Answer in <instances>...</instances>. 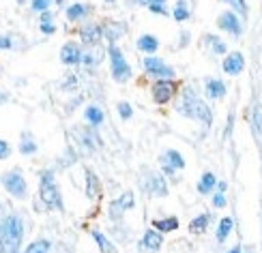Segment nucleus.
<instances>
[{
	"label": "nucleus",
	"instance_id": "ddd939ff",
	"mask_svg": "<svg viewBox=\"0 0 262 253\" xmlns=\"http://www.w3.org/2000/svg\"><path fill=\"white\" fill-rule=\"evenodd\" d=\"M60 60H62V64H78L82 60V50L78 43H73V41L64 43L60 50Z\"/></svg>",
	"mask_w": 262,
	"mask_h": 253
},
{
	"label": "nucleus",
	"instance_id": "aec40b11",
	"mask_svg": "<svg viewBox=\"0 0 262 253\" xmlns=\"http://www.w3.org/2000/svg\"><path fill=\"white\" fill-rule=\"evenodd\" d=\"M84 118L89 120L93 127H99V125L103 123V118H105V116H103V109H101L99 105H89V107L84 109Z\"/></svg>",
	"mask_w": 262,
	"mask_h": 253
},
{
	"label": "nucleus",
	"instance_id": "a878e982",
	"mask_svg": "<svg viewBox=\"0 0 262 253\" xmlns=\"http://www.w3.org/2000/svg\"><path fill=\"white\" fill-rule=\"evenodd\" d=\"M52 17H54L52 11H43L41 13V32H46V35H54L56 32V26L52 24Z\"/></svg>",
	"mask_w": 262,
	"mask_h": 253
},
{
	"label": "nucleus",
	"instance_id": "c03bdc74",
	"mask_svg": "<svg viewBox=\"0 0 262 253\" xmlns=\"http://www.w3.org/2000/svg\"><path fill=\"white\" fill-rule=\"evenodd\" d=\"M138 5H148V0H136Z\"/></svg>",
	"mask_w": 262,
	"mask_h": 253
},
{
	"label": "nucleus",
	"instance_id": "473e14b6",
	"mask_svg": "<svg viewBox=\"0 0 262 253\" xmlns=\"http://www.w3.org/2000/svg\"><path fill=\"white\" fill-rule=\"evenodd\" d=\"M226 3L230 5L238 15H243V17L247 15V3H245V0H226Z\"/></svg>",
	"mask_w": 262,
	"mask_h": 253
},
{
	"label": "nucleus",
	"instance_id": "1a4fd4ad",
	"mask_svg": "<svg viewBox=\"0 0 262 253\" xmlns=\"http://www.w3.org/2000/svg\"><path fill=\"white\" fill-rule=\"evenodd\" d=\"M217 26L226 32H230L234 37H238L243 32V24H241V19L234 15V11H224V13L217 17Z\"/></svg>",
	"mask_w": 262,
	"mask_h": 253
},
{
	"label": "nucleus",
	"instance_id": "b1692460",
	"mask_svg": "<svg viewBox=\"0 0 262 253\" xmlns=\"http://www.w3.org/2000/svg\"><path fill=\"white\" fill-rule=\"evenodd\" d=\"M232 225H234V221H232L230 217H224L222 221H220V227H217V240H220V243H224V240L230 236Z\"/></svg>",
	"mask_w": 262,
	"mask_h": 253
},
{
	"label": "nucleus",
	"instance_id": "f257e3e1",
	"mask_svg": "<svg viewBox=\"0 0 262 253\" xmlns=\"http://www.w3.org/2000/svg\"><path fill=\"white\" fill-rule=\"evenodd\" d=\"M179 114L181 116H187V118H193V120H200L204 127H209L213 123L211 107L206 105L193 90H185L183 93V99H181V103H179Z\"/></svg>",
	"mask_w": 262,
	"mask_h": 253
},
{
	"label": "nucleus",
	"instance_id": "37998d69",
	"mask_svg": "<svg viewBox=\"0 0 262 253\" xmlns=\"http://www.w3.org/2000/svg\"><path fill=\"white\" fill-rule=\"evenodd\" d=\"M228 253H241V247H232V249L228 251Z\"/></svg>",
	"mask_w": 262,
	"mask_h": 253
},
{
	"label": "nucleus",
	"instance_id": "de8ad7c7",
	"mask_svg": "<svg viewBox=\"0 0 262 253\" xmlns=\"http://www.w3.org/2000/svg\"><path fill=\"white\" fill-rule=\"evenodd\" d=\"M17 3H24V0H17Z\"/></svg>",
	"mask_w": 262,
	"mask_h": 253
},
{
	"label": "nucleus",
	"instance_id": "4be33fe9",
	"mask_svg": "<svg viewBox=\"0 0 262 253\" xmlns=\"http://www.w3.org/2000/svg\"><path fill=\"white\" fill-rule=\"evenodd\" d=\"M89 11H91V7H89V5L75 3V5H71V7L67 9V17H69L71 21H80L82 17L89 15Z\"/></svg>",
	"mask_w": 262,
	"mask_h": 253
},
{
	"label": "nucleus",
	"instance_id": "f03ea898",
	"mask_svg": "<svg viewBox=\"0 0 262 253\" xmlns=\"http://www.w3.org/2000/svg\"><path fill=\"white\" fill-rule=\"evenodd\" d=\"M24 236V223L17 215H9L0 225V253H17Z\"/></svg>",
	"mask_w": 262,
	"mask_h": 253
},
{
	"label": "nucleus",
	"instance_id": "dca6fc26",
	"mask_svg": "<svg viewBox=\"0 0 262 253\" xmlns=\"http://www.w3.org/2000/svg\"><path fill=\"white\" fill-rule=\"evenodd\" d=\"M206 95H209L211 99H222L226 95V84L222 80H215V78H209L206 80Z\"/></svg>",
	"mask_w": 262,
	"mask_h": 253
},
{
	"label": "nucleus",
	"instance_id": "393cba45",
	"mask_svg": "<svg viewBox=\"0 0 262 253\" xmlns=\"http://www.w3.org/2000/svg\"><path fill=\"white\" fill-rule=\"evenodd\" d=\"M206 225H209V215L202 213L200 217L191 219V223H189V232H191V234H202L204 229H206Z\"/></svg>",
	"mask_w": 262,
	"mask_h": 253
},
{
	"label": "nucleus",
	"instance_id": "2f4dec72",
	"mask_svg": "<svg viewBox=\"0 0 262 253\" xmlns=\"http://www.w3.org/2000/svg\"><path fill=\"white\" fill-rule=\"evenodd\" d=\"M206 41H211V48L215 54H226V43L222 39H217L213 35H206Z\"/></svg>",
	"mask_w": 262,
	"mask_h": 253
},
{
	"label": "nucleus",
	"instance_id": "7c9ffc66",
	"mask_svg": "<svg viewBox=\"0 0 262 253\" xmlns=\"http://www.w3.org/2000/svg\"><path fill=\"white\" fill-rule=\"evenodd\" d=\"M19 152L21 155H32V152H37V144L28 135H24V140H21V144H19Z\"/></svg>",
	"mask_w": 262,
	"mask_h": 253
},
{
	"label": "nucleus",
	"instance_id": "a211bd4d",
	"mask_svg": "<svg viewBox=\"0 0 262 253\" xmlns=\"http://www.w3.org/2000/svg\"><path fill=\"white\" fill-rule=\"evenodd\" d=\"M152 227L157 229V232H177L179 229V219L177 217H168V219H155L152 221Z\"/></svg>",
	"mask_w": 262,
	"mask_h": 253
},
{
	"label": "nucleus",
	"instance_id": "0eeeda50",
	"mask_svg": "<svg viewBox=\"0 0 262 253\" xmlns=\"http://www.w3.org/2000/svg\"><path fill=\"white\" fill-rule=\"evenodd\" d=\"M150 93L157 103H168L170 99L177 95V84H174V80H157L152 84Z\"/></svg>",
	"mask_w": 262,
	"mask_h": 253
},
{
	"label": "nucleus",
	"instance_id": "4c0bfd02",
	"mask_svg": "<svg viewBox=\"0 0 262 253\" xmlns=\"http://www.w3.org/2000/svg\"><path fill=\"white\" fill-rule=\"evenodd\" d=\"M148 11H152L157 15H166V7L163 5H148Z\"/></svg>",
	"mask_w": 262,
	"mask_h": 253
},
{
	"label": "nucleus",
	"instance_id": "6ab92c4d",
	"mask_svg": "<svg viewBox=\"0 0 262 253\" xmlns=\"http://www.w3.org/2000/svg\"><path fill=\"white\" fill-rule=\"evenodd\" d=\"M91 236H93V240L97 243V247H99L101 253H116V247L110 243V240H107V236L103 232H99V229H93Z\"/></svg>",
	"mask_w": 262,
	"mask_h": 253
},
{
	"label": "nucleus",
	"instance_id": "c85d7f7f",
	"mask_svg": "<svg viewBox=\"0 0 262 253\" xmlns=\"http://www.w3.org/2000/svg\"><path fill=\"white\" fill-rule=\"evenodd\" d=\"M252 127H254V135H256L258 144H260V150H262V112H260V109H256V112H254Z\"/></svg>",
	"mask_w": 262,
	"mask_h": 253
},
{
	"label": "nucleus",
	"instance_id": "ea45409f",
	"mask_svg": "<svg viewBox=\"0 0 262 253\" xmlns=\"http://www.w3.org/2000/svg\"><path fill=\"white\" fill-rule=\"evenodd\" d=\"M9 48H11V39L3 37V39H0V50H9Z\"/></svg>",
	"mask_w": 262,
	"mask_h": 253
},
{
	"label": "nucleus",
	"instance_id": "20e7f679",
	"mask_svg": "<svg viewBox=\"0 0 262 253\" xmlns=\"http://www.w3.org/2000/svg\"><path fill=\"white\" fill-rule=\"evenodd\" d=\"M142 67L144 71L150 75V78H157V80H174V69L166 60H161L157 56H146L142 60Z\"/></svg>",
	"mask_w": 262,
	"mask_h": 253
},
{
	"label": "nucleus",
	"instance_id": "e433bc0d",
	"mask_svg": "<svg viewBox=\"0 0 262 253\" xmlns=\"http://www.w3.org/2000/svg\"><path fill=\"white\" fill-rule=\"evenodd\" d=\"M11 155V146L7 144L5 140H0V159H7Z\"/></svg>",
	"mask_w": 262,
	"mask_h": 253
},
{
	"label": "nucleus",
	"instance_id": "c9c22d12",
	"mask_svg": "<svg viewBox=\"0 0 262 253\" xmlns=\"http://www.w3.org/2000/svg\"><path fill=\"white\" fill-rule=\"evenodd\" d=\"M213 206H215V208H224V206H226V195H224L222 191L213 195Z\"/></svg>",
	"mask_w": 262,
	"mask_h": 253
},
{
	"label": "nucleus",
	"instance_id": "f8f14e48",
	"mask_svg": "<svg viewBox=\"0 0 262 253\" xmlns=\"http://www.w3.org/2000/svg\"><path fill=\"white\" fill-rule=\"evenodd\" d=\"M245 69V58H243V54L241 52H232V54H228L226 60H224V71L228 75H238Z\"/></svg>",
	"mask_w": 262,
	"mask_h": 253
},
{
	"label": "nucleus",
	"instance_id": "39448f33",
	"mask_svg": "<svg viewBox=\"0 0 262 253\" xmlns=\"http://www.w3.org/2000/svg\"><path fill=\"white\" fill-rule=\"evenodd\" d=\"M110 64H112V78L116 82L123 84V82H127L131 78V67H129V62L125 60L121 48H116V45L110 48Z\"/></svg>",
	"mask_w": 262,
	"mask_h": 253
},
{
	"label": "nucleus",
	"instance_id": "f704fd0d",
	"mask_svg": "<svg viewBox=\"0 0 262 253\" xmlns=\"http://www.w3.org/2000/svg\"><path fill=\"white\" fill-rule=\"evenodd\" d=\"M52 5V0H32V9L37 11V13H43V11H48Z\"/></svg>",
	"mask_w": 262,
	"mask_h": 253
},
{
	"label": "nucleus",
	"instance_id": "bb28decb",
	"mask_svg": "<svg viewBox=\"0 0 262 253\" xmlns=\"http://www.w3.org/2000/svg\"><path fill=\"white\" fill-rule=\"evenodd\" d=\"M82 64H86V67H99V62H101V52L97 50L95 52V48L89 52V54H82V60H80Z\"/></svg>",
	"mask_w": 262,
	"mask_h": 253
},
{
	"label": "nucleus",
	"instance_id": "412c9836",
	"mask_svg": "<svg viewBox=\"0 0 262 253\" xmlns=\"http://www.w3.org/2000/svg\"><path fill=\"white\" fill-rule=\"evenodd\" d=\"M157 48H159V41H157V37H152V35H142V37L138 39V50L146 52L148 56H150L152 52H157Z\"/></svg>",
	"mask_w": 262,
	"mask_h": 253
},
{
	"label": "nucleus",
	"instance_id": "5701e85b",
	"mask_svg": "<svg viewBox=\"0 0 262 253\" xmlns=\"http://www.w3.org/2000/svg\"><path fill=\"white\" fill-rule=\"evenodd\" d=\"M215 185H217L215 174L204 172V174H202V178H200V182H198V191H200V193H211V191L215 189Z\"/></svg>",
	"mask_w": 262,
	"mask_h": 253
},
{
	"label": "nucleus",
	"instance_id": "58836bf2",
	"mask_svg": "<svg viewBox=\"0 0 262 253\" xmlns=\"http://www.w3.org/2000/svg\"><path fill=\"white\" fill-rule=\"evenodd\" d=\"M95 182H97V180H95V174L89 172V195H91V197L95 195Z\"/></svg>",
	"mask_w": 262,
	"mask_h": 253
},
{
	"label": "nucleus",
	"instance_id": "49530a36",
	"mask_svg": "<svg viewBox=\"0 0 262 253\" xmlns=\"http://www.w3.org/2000/svg\"><path fill=\"white\" fill-rule=\"evenodd\" d=\"M247 253H254V251H252V249H249V251H247Z\"/></svg>",
	"mask_w": 262,
	"mask_h": 253
},
{
	"label": "nucleus",
	"instance_id": "4468645a",
	"mask_svg": "<svg viewBox=\"0 0 262 253\" xmlns=\"http://www.w3.org/2000/svg\"><path fill=\"white\" fill-rule=\"evenodd\" d=\"M101 37H103V30H101V26H97V24L82 26V30H80L82 43H86V45H91V48H95L97 43L101 41Z\"/></svg>",
	"mask_w": 262,
	"mask_h": 253
},
{
	"label": "nucleus",
	"instance_id": "72a5a7b5",
	"mask_svg": "<svg viewBox=\"0 0 262 253\" xmlns=\"http://www.w3.org/2000/svg\"><path fill=\"white\" fill-rule=\"evenodd\" d=\"M118 114H121L123 120H129L134 116V107H131V103H127V101H121L118 103Z\"/></svg>",
	"mask_w": 262,
	"mask_h": 253
},
{
	"label": "nucleus",
	"instance_id": "7ed1b4c3",
	"mask_svg": "<svg viewBox=\"0 0 262 253\" xmlns=\"http://www.w3.org/2000/svg\"><path fill=\"white\" fill-rule=\"evenodd\" d=\"M39 197H41V202L46 204V208H52V211H62V197H60L56 178H54L52 172H46L41 176Z\"/></svg>",
	"mask_w": 262,
	"mask_h": 253
},
{
	"label": "nucleus",
	"instance_id": "a19ab883",
	"mask_svg": "<svg viewBox=\"0 0 262 253\" xmlns=\"http://www.w3.org/2000/svg\"><path fill=\"white\" fill-rule=\"evenodd\" d=\"M148 5H166V0H148Z\"/></svg>",
	"mask_w": 262,
	"mask_h": 253
},
{
	"label": "nucleus",
	"instance_id": "6e6552de",
	"mask_svg": "<svg viewBox=\"0 0 262 253\" xmlns=\"http://www.w3.org/2000/svg\"><path fill=\"white\" fill-rule=\"evenodd\" d=\"M142 189L150 195H157V197H166L168 195V185L163 180L161 174H155V172H148V178L142 180Z\"/></svg>",
	"mask_w": 262,
	"mask_h": 253
},
{
	"label": "nucleus",
	"instance_id": "9b49d317",
	"mask_svg": "<svg viewBox=\"0 0 262 253\" xmlns=\"http://www.w3.org/2000/svg\"><path fill=\"white\" fill-rule=\"evenodd\" d=\"M142 249L144 251H150V253H155V251H159L161 249V245H163V234L161 232H157L155 227H148L146 232H144V236H142Z\"/></svg>",
	"mask_w": 262,
	"mask_h": 253
},
{
	"label": "nucleus",
	"instance_id": "a18cd8bd",
	"mask_svg": "<svg viewBox=\"0 0 262 253\" xmlns=\"http://www.w3.org/2000/svg\"><path fill=\"white\" fill-rule=\"evenodd\" d=\"M105 3H114V0H105Z\"/></svg>",
	"mask_w": 262,
	"mask_h": 253
},
{
	"label": "nucleus",
	"instance_id": "79ce46f5",
	"mask_svg": "<svg viewBox=\"0 0 262 253\" xmlns=\"http://www.w3.org/2000/svg\"><path fill=\"white\" fill-rule=\"evenodd\" d=\"M7 99H9V97H7V95H5V93H0V105H3V103H5V101H7Z\"/></svg>",
	"mask_w": 262,
	"mask_h": 253
},
{
	"label": "nucleus",
	"instance_id": "f3484780",
	"mask_svg": "<svg viewBox=\"0 0 262 253\" xmlns=\"http://www.w3.org/2000/svg\"><path fill=\"white\" fill-rule=\"evenodd\" d=\"M136 206V200H134V193H123L118 200L112 204V217L114 213H123V211H129V208H134Z\"/></svg>",
	"mask_w": 262,
	"mask_h": 253
},
{
	"label": "nucleus",
	"instance_id": "cd10ccee",
	"mask_svg": "<svg viewBox=\"0 0 262 253\" xmlns=\"http://www.w3.org/2000/svg\"><path fill=\"white\" fill-rule=\"evenodd\" d=\"M24 253H50V240L39 238V240H35V243H30Z\"/></svg>",
	"mask_w": 262,
	"mask_h": 253
},
{
	"label": "nucleus",
	"instance_id": "9d476101",
	"mask_svg": "<svg viewBox=\"0 0 262 253\" xmlns=\"http://www.w3.org/2000/svg\"><path fill=\"white\" fill-rule=\"evenodd\" d=\"M161 166H163V172H166L168 176H174V172L177 170H183L185 168V159H183V155L181 152H177V150H166V155L161 157Z\"/></svg>",
	"mask_w": 262,
	"mask_h": 253
},
{
	"label": "nucleus",
	"instance_id": "2eb2a0df",
	"mask_svg": "<svg viewBox=\"0 0 262 253\" xmlns=\"http://www.w3.org/2000/svg\"><path fill=\"white\" fill-rule=\"evenodd\" d=\"M78 137L82 140V144H84V146H89L91 150L101 144V140H99V135L95 133V129H89V127H80Z\"/></svg>",
	"mask_w": 262,
	"mask_h": 253
},
{
	"label": "nucleus",
	"instance_id": "c756f323",
	"mask_svg": "<svg viewBox=\"0 0 262 253\" xmlns=\"http://www.w3.org/2000/svg\"><path fill=\"white\" fill-rule=\"evenodd\" d=\"M174 19L177 21H185L189 17V7H187V3H185V0H179L177 3V7H174Z\"/></svg>",
	"mask_w": 262,
	"mask_h": 253
},
{
	"label": "nucleus",
	"instance_id": "423d86ee",
	"mask_svg": "<svg viewBox=\"0 0 262 253\" xmlns=\"http://www.w3.org/2000/svg\"><path fill=\"white\" fill-rule=\"evenodd\" d=\"M0 180H3V187L13 195V197H26L28 193V185L24 180V176H21L19 172H5L3 176H0Z\"/></svg>",
	"mask_w": 262,
	"mask_h": 253
}]
</instances>
